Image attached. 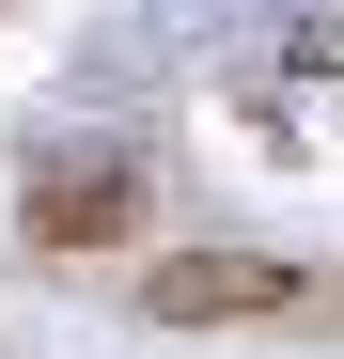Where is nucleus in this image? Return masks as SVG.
<instances>
[{
    "instance_id": "obj_1",
    "label": "nucleus",
    "mask_w": 344,
    "mask_h": 359,
    "mask_svg": "<svg viewBox=\"0 0 344 359\" xmlns=\"http://www.w3.org/2000/svg\"><path fill=\"white\" fill-rule=\"evenodd\" d=\"M329 281H298V266H266V250H172L157 281H141V313L157 328H282V313H313Z\"/></svg>"
},
{
    "instance_id": "obj_2",
    "label": "nucleus",
    "mask_w": 344,
    "mask_h": 359,
    "mask_svg": "<svg viewBox=\"0 0 344 359\" xmlns=\"http://www.w3.org/2000/svg\"><path fill=\"white\" fill-rule=\"evenodd\" d=\"M110 234H141V172H63V188H32V250H110Z\"/></svg>"
},
{
    "instance_id": "obj_3",
    "label": "nucleus",
    "mask_w": 344,
    "mask_h": 359,
    "mask_svg": "<svg viewBox=\"0 0 344 359\" xmlns=\"http://www.w3.org/2000/svg\"><path fill=\"white\" fill-rule=\"evenodd\" d=\"M313 313H329V328H344V281H329V297H313Z\"/></svg>"
}]
</instances>
